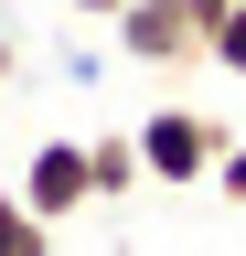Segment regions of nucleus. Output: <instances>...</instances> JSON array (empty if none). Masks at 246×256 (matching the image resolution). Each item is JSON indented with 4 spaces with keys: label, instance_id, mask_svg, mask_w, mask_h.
<instances>
[{
    "label": "nucleus",
    "instance_id": "obj_7",
    "mask_svg": "<svg viewBox=\"0 0 246 256\" xmlns=\"http://www.w3.org/2000/svg\"><path fill=\"white\" fill-rule=\"evenodd\" d=\"M214 192H225V203H246V139H225V160H214Z\"/></svg>",
    "mask_w": 246,
    "mask_h": 256
},
{
    "label": "nucleus",
    "instance_id": "obj_5",
    "mask_svg": "<svg viewBox=\"0 0 246 256\" xmlns=\"http://www.w3.org/2000/svg\"><path fill=\"white\" fill-rule=\"evenodd\" d=\"M0 256H54V224H43L33 203H22L11 182H0Z\"/></svg>",
    "mask_w": 246,
    "mask_h": 256
},
{
    "label": "nucleus",
    "instance_id": "obj_6",
    "mask_svg": "<svg viewBox=\"0 0 246 256\" xmlns=\"http://www.w3.org/2000/svg\"><path fill=\"white\" fill-rule=\"evenodd\" d=\"M203 64H225V75H246V0H235V11H225V22L203 32Z\"/></svg>",
    "mask_w": 246,
    "mask_h": 256
},
{
    "label": "nucleus",
    "instance_id": "obj_4",
    "mask_svg": "<svg viewBox=\"0 0 246 256\" xmlns=\"http://www.w3.org/2000/svg\"><path fill=\"white\" fill-rule=\"evenodd\" d=\"M86 171H97V203H129V192L150 182V160H139V128H107V139H86Z\"/></svg>",
    "mask_w": 246,
    "mask_h": 256
},
{
    "label": "nucleus",
    "instance_id": "obj_10",
    "mask_svg": "<svg viewBox=\"0 0 246 256\" xmlns=\"http://www.w3.org/2000/svg\"><path fill=\"white\" fill-rule=\"evenodd\" d=\"M225 11H235V0H193V22H203V32H214V22H225Z\"/></svg>",
    "mask_w": 246,
    "mask_h": 256
},
{
    "label": "nucleus",
    "instance_id": "obj_2",
    "mask_svg": "<svg viewBox=\"0 0 246 256\" xmlns=\"http://www.w3.org/2000/svg\"><path fill=\"white\" fill-rule=\"evenodd\" d=\"M118 54L129 64H203L193 0H129V11H118Z\"/></svg>",
    "mask_w": 246,
    "mask_h": 256
},
{
    "label": "nucleus",
    "instance_id": "obj_3",
    "mask_svg": "<svg viewBox=\"0 0 246 256\" xmlns=\"http://www.w3.org/2000/svg\"><path fill=\"white\" fill-rule=\"evenodd\" d=\"M22 203H33L43 224H65V214H86V203H97V171H86V139H43L33 160H22Z\"/></svg>",
    "mask_w": 246,
    "mask_h": 256
},
{
    "label": "nucleus",
    "instance_id": "obj_8",
    "mask_svg": "<svg viewBox=\"0 0 246 256\" xmlns=\"http://www.w3.org/2000/svg\"><path fill=\"white\" fill-rule=\"evenodd\" d=\"M65 11H86V22H118V11H129V0H65Z\"/></svg>",
    "mask_w": 246,
    "mask_h": 256
},
{
    "label": "nucleus",
    "instance_id": "obj_1",
    "mask_svg": "<svg viewBox=\"0 0 246 256\" xmlns=\"http://www.w3.org/2000/svg\"><path fill=\"white\" fill-rule=\"evenodd\" d=\"M139 160H150V182H161V192L214 182V160H225V128H214L203 107H150V118H139Z\"/></svg>",
    "mask_w": 246,
    "mask_h": 256
},
{
    "label": "nucleus",
    "instance_id": "obj_9",
    "mask_svg": "<svg viewBox=\"0 0 246 256\" xmlns=\"http://www.w3.org/2000/svg\"><path fill=\"white\" fill-rule=\"evenodd\" d=\"M11 75H22V43H11V32H0V86H11Z\"/></svg>",
    "mask_w": 246,
    "mask_h": 256
}]
</instances>
